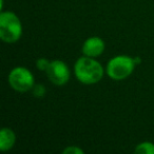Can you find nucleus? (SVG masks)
<instances>
[{
	"label": "nucleus",
	"instance_id": "1",
	"mask_svg": "<svg viewBox=\"0 0 154 154\" xmlns=\"http://www.w3.org/2000/svg\"><path fill=\"white\" fill-rule=\"evenodd\" d=\"M76 78L85 85H93L100 82L103 76V68L92 57L84 56L77 60L74 66Z\"/></svg>",
	"mask_w": 154,
	"mask_h": 154
},
{
	"label": "nucleus",
	"instance_id": "2",
	"mask_svg": "<svg viewBox=\"0 0 154 154\" xmlns=\"http://www.w3.org/2000/svg\"><path fill=\"white\" fill-rule=\"evenodd\" d=\"M22 35V26L13 12H2L0 15V38L7 43H14Z\"/></svg>",
	"mask_w": 154,
	"mask_h": 154
},
{
	"label": "nucleus",
	"instance_id": "3",
	"mask_svg": "<svg viewBox=\"0 0 154 154\" xmlns=\"http://www.w3.org/2000/svg\"><path fill=\"white\" fill-rule=\"evenodd\" d=\"M136 66L134 58L126 55L115 56L107 64V74L113 80H124L132 74Z\"/></svg>",
	"mask_w": 154,
	"mask_h": 154
},
{
	"label": "nucleus",
	"instance_id": "4",
	"mask_svg": "<svg viewBox=\"0 0 154 154\" xmlns=\"http://www.w3.org/2000/svg\"><path fill=\"white\" fill-rule=\"evenodd\" d=\"M9 84L17 92H28L35 86L34 75L29 69L16 66L9 74Z\"/></svg>",
	"mask_w": 154,
	"mask_h": 154
},
{
	"label": "nucleus",
	"instance_id": "5",
	"mask_svg": "<svg viewBox=\"0 0 154 154\" xmlns=\"http://www.w3.org/2000/svg\"><path fill=\"white\" fill-rule=\"evenodd\" d=\"M49 79L56 86H63L70 79V70L61 60H53L45 71Z\"/></svg>",
	"mask_w": 154,
	"mask_h": 154
},
{
	"label": "nucleus",
	"instance_id": "6",
	"mask_svg": "<svg viewBox=\"0 0 154 154\" xmlns=\"http://www.w3.org/2000/svg\"><path fill=\"white\" fill-rule=\"evenodd\" d=\"M82 51L85 56L88 57H97L100 56L105 51V42L99 37H90L84 42Z\"/></svg>",
	"mask_w": 154,
	"mask_h": 154
},
{
	"label": "nucleus",
	"instance_id": "7",
	"mask_svg": "<svg viewBox=\"0 0 154 154\" xmlns=\"http://www.w3.org/2000/svg\"><path fill=\"white\" fill-rule=\"evenodd\" d=\"M16 141V135L10 128H2L0 132V150L8 151L13 148Z\"/></svg>",
	"mask_w": 154,
	"mask_h": 154
},
{
	"label": "nucleus",
	"instance_id": "8",
	"mask_svg": "<svg viewBox=\"0 0 154 154\" xmlns=\"http://www.w3.org/2000/svg\"><path fill=\"white\" fill-rule=\"evenodd\" d=\"M135 153L138 154H154V143L150 141H143L137 145L135 148Z\"/></svg>",
	"mask_w": 154,
	"mask_h": 154
},
{
	"label": "nucleus",
	"instance_id": "9",
	"mask_svg": "<svg viewBox=\"0 0 154 154\" xmlns=\"http://www.w3.org/2000/svg\"><path fill=\"white\" fill-rule=\"evenodd\" d=\"M32 92H33V95L35 97H38V98H41L45 95L47 93V90H45V86L42 85H35L32 89Z\"/></svg>",
	"mask_w": 154,
	"mask_h": 154
},
{
	"label": "nucleus",
	"instance_id": "10",
	"mask_svg": "<svg viewBox=\"0 0 154 154\" xmlns=\"http://www.w3.org/2000/svg\"><path fill=\"white\" fill-rule=\"evenodd\" d=\"M50 63H51V61L48 60L47 58H39L36 62V66H37V68H38V70L47 71L50 66Z\"/></svg>",
	"mask_w": 154,
	"mask_h": 154
},
{
	"label": "nucleus",
	"instance_id": "11",
	"mask_svg": "<svg viewBox=\"0 0 154 154\" xmlns=\"http://www.w3.org/2000/svg\"><path fill=\"white\" fill-rule=\"evenodd\" d=\"M63 154H82L84 151H82L80 148L76 147V146H70V147L66 148V149L62 151Z\"/></svg>",
	"mask_w": 154,
	"mask_h": 154
},
{
	"label": "nucleus",
	"instance_id": "12",
	"mask_svg": "<svg viewBox=\"0 0 154 154\" xmlns=\"http://www.w3.org/2000/svg\"><path fill=\"white\" fill-rule=\"evenodd\" d=\"M134 61H135V64H139L141 61L140 57H134Z\"/></svg>",
	"mask_w": 154,
	"mask_h": 154
}]
</instances>
